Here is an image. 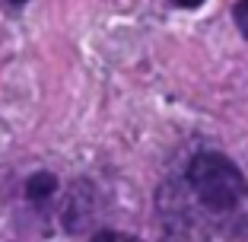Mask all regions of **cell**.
<instances>
[{"instance_id": "6da1fadb", "label": "cell", "mask_w": 248, "mask_h": 242, "mask_svg": "<svg viewBox=\"0 0 248 242\" xmlns=\"http://www.w3.org/2000/svg\"><path fill=\"white\" fill-rule=\"evenodd\" d=\"M188 182L197 201L213 213H229L242 201H248V182L242 176V169L213 150H201L188 162Z\"/></svg>"}, {"instance_id": "7a4b0ae2", "label": "cell", "mask_w": 248, "mask_h": 242, "mask_svg": "<svg viewBox=\"0 0 248 242\" xmlns=\"http://www.w3.org/2000/svg\"><path fill=\"white\" fill-rule=\"evenodd\" d=\"M54 191H58V176H51V172H35V176L26 182V198H29L32 204H45Z\"/></svg>"}, {"instance_id": "3957f363", "label": "cell", "mask_w": 248, "mask_h": 242, "mask_svg": "<svg viewBox=\"0 0 248 242\" xmlns=\"http://www.w3.org/2000/svg\"><path fill=\"white\" fill-rule=\"evenodd\" d=\"M93 242H140L137 236H127V233H115V229H99L93 236Z\"/></svg>"}, {"instance_id": "277c9868", "label": "cell", "mask_w": 248, "mask_h": 242, "mask_svg": "<svg viewBox=\"0 0 248 242\" xmlns=\"http://www.w3.org/2000/svg\"><path fill=\"white\" fill-rule=\"evenodd\" d=\"M232 16H235V26H239V32L248 38V0H239V3H235Z\"/></svg>"}, {"instance_id": "5b68a950", "label": "cell", "mask_w": 248, "mask_h": 242, "mask_svg": "<svg viewBox=\"0 0 248 242\" xmlns=\"http://www.w3.org/2000/svg\"><path fill=\"white\" fill-rule=\"evenodd\" d=\"M175 7H182V10H194V7H201L204 0H172Z\"/></svg>"}, {"instance_id": "8992f818", "label": "cell", "mask_w": 248, "mask_h": 242, "mask_svg": "<svg viewBox=\"0 0 248 242\" xmlns=\"http://www.w3.org/2000/svg\"><path fill=\"white\" fill-rule=\"evenodd\" d=\"M10 3H13V7H22V3H26V0H10Z\"/></svg>"}]
</instances>
